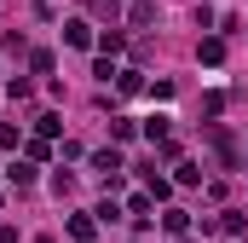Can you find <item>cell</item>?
Listing matches in <instances>:
<instances>
[{
  "instance_id": "cell-1",
  "label": "cell",
  "mask_w": 248,
  "mask_h": 243,
  "mask_svg": "<svg viewBox=\"0 0 248 243\" xmlns=\"http://www.w3.org/2000/svg\"><path fill=\"white\" fill-rule=\"evenodd\" d=\"M208 139H214V151H219V162H225V168H243V156H237V145H231V133H225V127H214V122H208Z\"/></svg>"
},
{
  "instance_id": "cell-2",
  "label": "cell",
  "mask_w": 248,
  "mask_h": 243,
  "mask_svg": "<svg viewBox=\"0 0 248 243\" xmlns=\"http://www.w3.org/2000/svg\"><path fill=\"white\" fill-rule=\"evenodd\" d=\"M69 238H75V243H93V238H98V220H93V214H69Z\"/></svg>"
},
{
  "instance_id": "cell-3",
  "label": "cell",
  "mask_w": 248,
  "mask_h": 243,
  "mask_svg": "<svg viewBox=\"0 0 248 243\" xmlns=\"http://www.w3.org/2000/svg\"><path fill=\"white\" fill-rule=\"evenodd\" d=\"M63 41L87 52V47H93V23H81V17H75V23H63Z\"/></svg>"
},
{
  "instance_id": "cell-4",
  "label": "cell",
  "mask_w": 248,
  "mask_h": 243,
  "mask_svg": "<svg viewBox=\"0 0 248 243\" xmlns=\"http://www.w3.org/2000/svg\"><path fill=\"white\" fill-rule=\"evenodd\" d=\"M144 191H150V197H173V180L156 174V162H150V168H144Z\"/></svg>"
},
{
  "instance_id": "cell-5",
  "label": "cell",
  "mask_w": 248,
  "mask_h": 243,
  "mask_svg": "<svg viewBox=\"0 0 248 243\" xmlns=\"http://www.w3.org/2000/svg\"><path fill=\"white\" fill-rule=\"evenodd\" d=\"M93 168L110 180V174H122V151H93Z\"/></svg>"
},
{
  "instance_id": "cell-6",
  "label": "cell",
  "mask_w": 248,
  "mask_h": 243,
  "mask_svg": "<svg viewBox=\"0 0 248 243\" xmlns=\"http://www.w3.org/2000/svg\"><path fill=\"white\" fill-rule=\"evenodd\" d=\"M6 180L17 185V191H29V185H35V162H12V168H6Z\"/></svg>"
},
{
  "instance_id": "cell-7",
  "label": "cell",
  "mask_w": 248,
  "mask_h": 243,
  "mask_svg": "<svg viewBox=\"0 0 248 243\" xmlns=\"http://www.w3.org/2000/svg\"><path fill=\"white\" fill-rule=\"evenodd\" d=\"M93 47H98V52H104V58H116V52H122L127 41H122V29H104V35H98V41H93Z\"/></svg>"
},
{
  "instance_id": "cell-8",
  "label": "cell",
  "mask_w": 248,
  "mask_h": 243,
  "mask_svg": "<svg viewBox=\"0 0 248 243\" xmlns=\"http://www.w3.org/2000/svg\"><path fill=\"white\" fill-rule=\"evenodd\" d=\"M150 203H156L150 191H133V197H127V214H133V220H144V214H150Z\"/></svg>"
},
{
  "instance_id": "cell-9",
  "label": "cell",
  "mask_w": 248,
  "mask_h": 243,
  "mask_svg": "<svg viewBox=\"0 0 248 243\" xmlns=\"http://www.w3.org/2000/svg\"><path fill=\"white\" fill-rule=\"evenodd\" d=\"M196 58H202V64H219V58H225V41H214V35H208V41L196 47Z\"/></svg>"
},
{
  "instance_id": "cell-10",
  "label": "cell",
  "mask_w": 248,
  "mask_h": 243,
  "mask_svg": "<svg viewBox=\"0 0 248 243\" xmlns=\"http://www.w3.org/2000/svg\"><path fill=\"white\" fill-rule=\"evenodd\" d=\"M58 127H63V116H58V110H46V116H35V133H41V139H52Z\"/></svg>"
},
{
  "instance_id": "cell-11",
  "label": "cell",
  "mask_w": 248,
  "mask_h": 243,
  "mask_svg": "<svg viewBox=\"0 0 248 243\" xmlns=\"http://www.w3.org/2000/svg\"><path fill=\"white\" fill-rule=\"evenodd\" d=\"M243 226H248V220H243V208H225V214H219V232H231V238H237Z\"/></svg>"
},
{
  "instance_id": "cell-12",
  "label": "cell",
  "mask_w": 248,
  "mask_h": 243,
  "mask_svg": "<svg viewBox=\"0 0 248 243\" xmlns=\"http://www.w3.org/2000/svg\"><path fill=\"white\" fill-rule=\"evenodd\" d=\"M162 226H168V232L179 238V232H185V226H190V214H185V208H168V214H162Z\"/></svg>"
},
{
  "instance_id": "cell-13",
  "label": "cell",
  "mask_w": 248,
  "mask_h": 243,
  "mask_svg": "<svg viewBox=\"0 0 248 243\" xmlns=\"http://www.w3.org/2000/svg\"><path fill=\"white\" fill-rule=\"evenodd\" d=\"M29 69H35V75H52V52H46V47H35V52H29Z\"/></svg>"
},
{
  "instance_id": "cell-14",
  "label": "cell",
  "mask_w": 248,
  "mask_h": 243,
  "mask_svg": "<svg viewBox=\"0 0 248 243\" xmlns=\"http://www.w3.org/2000/svg\"><path fill=\"white\" fill-rule=\"evenodd\" d=\"M173 185H202V168H196V162H179V174H173Z\"/></svg>"
},
{
  "instance_id": "cell-15",
  "label": "cell",
  "mask_w": 248,
  "mask_h": 243,
  "mask_svg": "<svg viewBox=\"0 0 248 243\" xmlns=\"http://www.w3.org/2000/svg\"><path fill=\"white\" fill-rule=\"evenodd\" d=\"M133 23H139V29L156 23V0H139V6H133Z\"/></svg>"
},
{
  "instance_id": "cell-16",
  "label": "cell",
  "mask_w": 248,
  "mask_h": 243,
  "mask_svg": "<svg viewBox=\"0 0 248 243\" xmlns=\"http://www.w3.org/2000/svg\"><path fill=\"white\" fill-rule=\"evenodd\" d=\"M93 214H98V226H110V220H122V208H116V203H110V197H104V203H98V208H93Z\"/></svg>"
},
{
  "instance_id": "cell-17",
  "label": "cell",
  "mask_w": 248,
  "mask_h": 243,
  "mask_svg": "<svg viewBox=\"0 0 248 243\" xmlns=\"http://www.w3.org/2000/svg\"><path fill=\"white\" fill-rule=\"evenodd\" d=\"M116 87H122V93H139V87H144V81H139V75H133V69H116Z\"/></svg>"
},
{
  "instance_id": "cell-18",
  "label": "cell",
  "mask_w": 248,
  "mask_h": 243,
  "mask_svg": "<svg viewBox=\"0 0 248 243\" xmlns=\"http://www.w3.org/2000/svg\"><path fill=\"white\" fill-rule=\"evenodd\" d=\"M87 6H93L98 17H116V12H122V0H87Z\"/></svg>"
},
{
  "instance_id": "cell-19",
  "label": "cell",
  "mask_w": 248,
  "mask_h": 243,
  "mask_svg": "<svg viewBox=\"0 0 248 243\" xmlns=\"http://www.w3.org/2000/svg\"><path fill=\"white\" fill-rule=\"evenodd\" d=\"M12 145H17V127H12V122H0V151H12Z\"/></svg>"
},
{
  "instance_id": "cell-20",
  "label": "cell",
  "mask_w": 248,
  "mask_h": 243,
  "mask_svg": "<svg viewBox=\"0 0 248 243\" xmlns=\"http://www.w3.org/2000/svg\"><path fill=\"white\" fill-rule=\"evenodd\" d=\"M0 243H17V226H0Z\"/></svg>"
},
{
  "instance_id": "cell-21",
  "label": "cell",
  "mask_w": 248,
  "mask_h": 243,
  "mask_svg": "<svg viewBox=\"0 0 248 243\" xmlns=\"http://www.w3.org/2000/svg\"><path fill=\"white\" fill-rule=\"evenodd\" d=\"M35 243H58V238H35Z\"/></svg>"
}]
</instances>
